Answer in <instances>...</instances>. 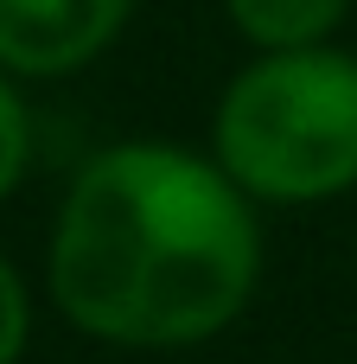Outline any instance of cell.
<instances>
[{"instance_id":"1","label":"cell","mask_w":357,"mask_h":364,"mask_svg":"<svg viewBox=\"0 0 357 364\" xmlns=\"http://www.w3.org/2000/svg\"><path fill=\"white\" fill-rule=\"evenodd\" d=\"M45 275L83 339L121 352L204 346L262 288V218L211 154L115 141L64 186Z\"/></svg>"},{"instance_id":"4","label":"cell","mask_w":357,"mask_h":364,"mask_svg":"<svg viewBox=\"0 0 357 364\" xmlns=\"http://www.w3.org/2000/svg\"><path fill=\"white\" fill-rule=\"evenodd\" d=\"M357 0H224L230 26L256 51H294V45H332V32L351 19Z\"/></svg>"},{"instance_id":"6","label":"cell","mask_w":357,"mask_h":364,"mask_svg":"<svg viewBox=\"0 0 357 364\" xmlns=\"http://www.w3.org/2000/svg\"><path fill=\"white\" fill-rule=\"evenodd\" d=\"M26 339H32V294H26L19 269L0 256V364L26 358Z\"/></svg>"},{"instance_id":"2","label":"cell","mask_w":357,"mask_h":364,"mask_svg":"<svg viewBox=\"0 0 357 364\" xmlns=\"http://www.w3.org/2000/svg\"><path fill=\"white\" fill-rule=\"evenodd\" d=\"M211 160L256 205H326L357 186V51H256L211 109Z\"/></svg>"},{"instance_id":"3","label":"cell","mask_w":357,"mask_h":364,"mask_svg":"<svg viewBox=\"0 0 357 364\" xmlns=\"http://www.w3.org/2000/svg\"><path fill=\"white\" fill-rule=\"evenodd\" d=\"M134 0H0V70L6 77H70L96 64Z\"/></svg>"},{"instance_id":"5","label":"cell","mask_w":357,"mask_h":364,"mask_svg":"<svg viewBox=\"0 0 357 364\" xmlns=\"http://www.w3.org/2000/svg\"><path fill=\"white\" fill-rule=\"evenodd\" d=\"M26 166H32V109L19 96V77L0 70V205L19 192Z\"/></svg>"}]
</instances>
